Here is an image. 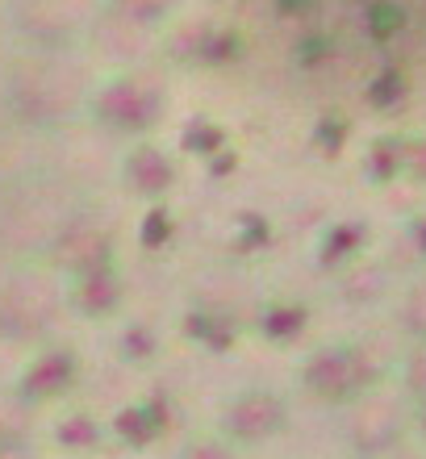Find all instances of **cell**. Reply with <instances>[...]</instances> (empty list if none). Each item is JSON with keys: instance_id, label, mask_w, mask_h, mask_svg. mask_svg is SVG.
Wrapping results in <instances>:
<instances>
[{"instance_id": "cell-4", "label": "cell", "mask_w": 426, "mask_h": 459, "mask_svg": "<svg viewBox=\"0 0 426 459\" xmlns=\"http://www.w3.org/2000/svg\"><path fill=\"white\" fill-rule=\"evenodd\" d=\"M168 401L163 397H151V401H135V405H126L117 413V422H113V435L130 443V447H151L155 438H163L168 430Z\"/></svg>"}, {"instance_id": "cell-3", "label": "cell", "mask_w": 426, "mask_h": 459, "mask_svg": "<svg viewBox=\"0 0 426 459\" xmlns=\"http://www.w3.org/2000/svg\"><path fill=\"white\" fill-rule=\"evenodd\" d=\"M80 380V359L72 351H47L42 359L30 363V372L22 376V388L17 397L25 405H50V401H63Z\"/></svg>"}, {"instance_id": "cell-7", "label": "cell", "mask_w": 426, "mask_h": 459, "mask_svg": "<svg viewBox=\"0 0 426 459\" xmlns=\"http://www.w3.org/2000/svg\"><path fill=\"white\" fill-rule=\"evenodd\" d=\"M176 459H239V455H234V443H226V438H188Z\"/></svg>"}, {"instance_id": "cell-1", "label": "cell", "mask_w": 426, "mask_h": 459, "mask_svg": "<svg viewBox=\"0 0 426 459\" xmlns=\"http://www.w3.org/2000/svg\"><path fill=\"white\" fill-rule=\"evenodd\" d=\"M284 34L305 67L385 84L426 42V0H281Z\"/></svg>"}, {"instance_id": "cell-5", "label": "cell", "mask_w": 426, "mask_h": 459, "mask_svg": "<svg viewBox=\"0 0 426 459\" xmlns=\"http://www.w3.org/2000/svg\"><path fill=\"white\" fill-rule=\"evenodd\" d=\"M50 438H55V447L84 455V451H97V447H100V438H105V426H100L97 413L72 410V413H63L59 422H55V435H50Z\"/></svg>"}, {"instance_id": "cell-2", "label": "cell", "mask_w": 426, "mask_h": 459, "mask_svg": "<svg viewBox=\"0 0 426 459\" xmlns=\"http://www.w3.org/2000/svg\"><path fill=\"white\" fill-rule=\"evenodd\" d=\"M289 422V410L276 393H239L234 401L222 405V438L234 447H256L268 443L272 435H281Z\"/></svg>"}, {"instance_id": "cell-8", "label": "cell", "mask_w": 426, "mask_h": 459, "mask_svg": "<svg viewBox=\"0 0 426 459\" xmlns=\"http://www.w3.org/2000/svg\"><path fill=\"white\" fill-rule=\"evenodd\" d=\"M0 459H38V451L30 447V438H25V443H4V447H0Z\"/></svg>"}, {"instance_id": "cell-6", "label": "cell", "mask_w": 426, "mask_h": 459, "mask_svg": "<svg viewBox=\"0 0 426 459\" xmlns=\"http://www.w3.org/2000/svg\"><path fill=\"white\" fill-rule=\"evenodd\" d=\"M30 410H34V405H25L22 397H4V393H0V447L30 438Z\"/></svg>"}]
</instances>
